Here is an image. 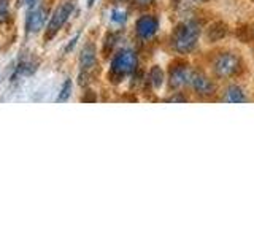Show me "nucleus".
I'll use <instances>...</instances> for the list:
<instances>
[{
    "label": "nucleus",
    "mask_w": 254,
    "mask_h": 238,
    "mask_svg": "<svg viewBox=\"0 0 254 238\" xmlns=\"http://www.w3.org/2000/svg\"><path fill=\"white\" fill-rule=\"evenodd\" d=\"M71 11H73V3H71V2H64L62 5H59L58 8H56V11L51 16V19L48 21V29H46V37L48 38L54 37L62 29V26L70 18Z\"/></svg>",
    "instance_id": "5"
},
{
    "label": "nucleus",
    "mask_w": 254,
    "mask_h": 238,
    "mask_svg": "<svg viewBox=\"0 0 254 238\" xmlns=\"http://www.w3.org/2000/svg\"><path fill=\"white\" fill-rule=\"evenodd\" d=\"M48 21H50V13H48L46 8H35L29 13L27 18V32H32V34H37V32L42 30Z\"/></svg>",
    "instance_id": "8"
},
{
    "label": "nucleus",
    "mask_w": 254,
    "mask_h": 238,
    "mask_svg": "<svg viewBox=\"0 0 254 238\" xmlns=\"http://www.w3.org/2000/svg\"><path fill=\"white\" fill-rule=\"evenodd\" d=\"M189 86L192 87V91L198 97H211V95L216 94V84L203 71H192Z\"/></svg>",
    "instance_id": "6"
},
{
    "label": "nucleus",
    "mask_w": 254,
    "mask_h": 238,
    "mask_svg": "<svg viewBox=\"0 0 254 238\" xmlns=\"http://www.w3.org/2000/svg\"><path fill=\"white\" fill-rule=\"evenodd\" d=\"M159 29V19L153 14H145L141 18L137 19L135 24V32L141 40H149L156 35V32Z\"/></svg>",
    "instance_id": "7"
},
{
    "label": "nucleus",
    "mask_w": 254,
    "mask_h": 238,
    "mask_svg": "<svg viewBox=\"0 0 254 238\" xmlns=\"http://www.w3.org/2000/svg\"><path fill=\"white\" fill-rule=\"evenodd\" d=\"M35 2H37V0H24V3L29 5V6H32V5H34Z\"/></svg>",
    "instance_id": "20"
},
{
    "label": "nucleus",
    "mask_w": 254,
    "mask_h": 238,
    "mask_svg": "<svg viewBox=\"0 0 254 238\" xmlns=\"http://www.w3.org/2000/svg\"><path fill=\"white\" fill-rule=\"evenodd\" d=\"M221 100L229 102V103H243L246 102V94L238 84H230L226 87L224 92H222Z\"/></svg>",
    "instance_id": "11"
},
{
    "label": "nucleus",
    "mask_w": 254,
    "mask_h": 238,
    "mask_svg": "<svg viewBox=\"0 0 254 238\" xmlns=\"http://www.w3.org/2000/svg\"><path fill=\"white\" fill-rule=\"evenodd\" d=\"M200 34H202L200 22H197L194 19H185L172 32V37H170L172 48L178 54L192 53L197 46L198 38H200Z\"/></svg>",
    "instance_id": "1"
},
{
    "label": "nucleus",
    "mask_w": 254,
    "mask_h": 238,
    "mask_svg": "<svg viewBox=\"0 0 254 238\" xmlns=\"http://www.w3.org/2000/svg\"><path fill=\"white\" fill-rule=\"evenodd\" d=\"M229 34V26L222 21H214L213 24H210V27L206 29V40L210 43H216L219 40H222Z\"/></svg>",
    "instance_id": "9"
},
{
    "label": "nucleus",
    "mask_w": 254,
    "mask_h": 238,
    "mask_svg": "<svg viewBox=\"0 0 254 238\" xmlns=\"http://www.w3.org/2000/svg\"><path fill=\"white\" fill-rule=\"evenodd\" d=\"M135 2H137L138 5H146V3L151 2V0H135Z\"/></svg>",
    "instance_id": "19"
},
{
    "label": "nucleus",
    "mask_w": 254,
    "mask_h": 238,
    "mask_svg": "<svg viewBox=\"0 0 254 238\" xmlns=\"http://www.w3.org/2000/svg\"><path fill=\"white\" fill-rule=\"evenodd\" d=\"M138 65V58L135 51L132 50H121L119 51L113 60H111V70H110V76L116 78L115 81H119L121 78L133 73L137 70Z\"/></svg>",
    "instance_id": "3"
},
{
    "label": "nucleus",
    "mask_w": 254,
    "mask_h": 238,
    "mask_svg": "<svg viewBox=\"0 0 254 238\" xmlns=\"http://www.w3.org/2000/svg\"><path fill=\"white\" fill-rule=\"evenodd\" d=\"M237 37L242 40L243 43H248L250 42V38H251V32L248 27H240V29H237Z\"/></svg>",
    "instance_id": "17"
},
{
    "label": "nucleus",
    "mask_w": 254,
    "mask_h": 238,
    "mask_svg": "<svg viewBox=\"0 0 254 238\" xmlns=\"http://www.w3.org/2000/svg\"><path fill=\"white\" fill-rule=\"evenodd\" d=\"M95 2V0H89V6H92V3Z\"/></svg>",
    "instance_id": "22"
},
{
    "label": "nucleus",
    "mask_w": 254,
    "mask_h": 238,
    "mask_svg": "<svg viewBox=\"0 0 254 238\" xmlns=\"http://www.w3.org/2000/svg\"><path fill=\"white\" fill-rule=\"evenodd\" d=\"M192 2H197V3H206V2H210V0H192Z\"/></svg>",
    "instance_id": "21"
},
{
    "label": "nucleus",
    "mask_w": 254,
    "mask_h": 238,
    "mask_svg": "<svg viewBox=\"0 0 254 238\" xmlns=\"http://www.w3.org/2000/svg\"><path fill=\"white\" fill-rule=\"evenodd\" d=\"M95 62H97V56H95L94 45H86L81 50V54H79V65H81L83 73L92 70L95 67Z\"/></svg>",
    "instance_id": "10"
},
{
    "label": "nucleus",
    "mask_w": 254,
    "mask_h": 238,
    "mask_svg": "<svg viewBox=\"0 0 254 238\" xmlns=\"http://www.w3.org/2000/svg\"><path fill=\"white\" fill-rule=\"evenodd\" d=\"M181 92H175V95H172L170 99H167L169 102H186L188 100V97L186 95H180Z\"/></svg>",
    "instance_id": "18"
},
{
    "label": "nucleus",
    "mask_w": 254,
    "mask_h": 238,
    "mask_svg": "<svg viewBox=\"0 0 254 238\" xmlns=\"http://www.w3.org/2000/svg\"><path fill=\"white\" fill-rule=\"evenodd\" d=\"M111 21L116 24H124L127 21V13L119 10V8H115V10L111 11Z\"/></svg>",
    "instance_id": "15"
},
{
    "label": "nucleus",
    "mask_w": 254,
    "mask_h": 238,
    "mask_svg": "<svg viewBox=\"0 0 254 238\" xmlns=\"http://www.w3.org/2000/svg\"><path fill=\"white\" fill-rule=\"evenodd\" d=\"M190 76H192V70L186 62L177 60L170 65L169 70V83L173 89H185L190 84Z\"/></svg>",
    "instance_id": "4"
},
{
    "label": "nucleus",
    "mask_w": 254,
    "mask_h": 238,
    "mask_svg": "<svg viewBox=\"0 0 254 238\" xmlns=\"http://www.w3.org/2000/svg\"><path fill=\"white\" fill-rule=\"evenodd\" d=\"M35 70H37V63L29 59L21 60L18 68H16V71H18V73H22V75H30V73H34Z\"/></svg>",
    "instance_id": "13"
},
{
    "label": "nucleus",
    "mask_w": 254,
    "mask_h": 238,
    "mask_svg": "<svg viewBox=\"0 0 254 238\" xmlns=\"http://www.w3.org/2000/svg\"><path fill=\"white\" fill-rule=\"evenodd\" d=\"M70 94H71V81H70V79H67V81L64 83L62 89H61V94H59V97H58V102H67L68 97H70Z\"/></svg>",
    "instance_id": "14"
},
{
    "label": "nucleus",
    "mask_w": 254,
    "mask_h": 238,
    "mask_svg": "<svg viewBox=\"0 0 254 238\" xmlns=\"http://www.w3.org/2000/svg\"><path fill=\"white\" fill-rule=\"evenodd\" d=\"M213 71L221 79L235 78L243 71V60L237 53L224 51L213 60Z\"/></svg>",
    "instance_id": "2"
},
{
    "label": "nucleus",
    "mask_w": 254,
    "mask_h": 238,
    "mask_svg": "<svg viewBox=\"0 0 254 238\" xmlns=\"http://www.w3.org/2000/svg\"><path fill=\"white\" fill-rule=\"evenodd\" d=\"M10 16V5L8 0H0V22H5Z\"/></svg>",
    "instance_id": "16"
},
{
    "label": "nucleus",
    "mask_w": 254,
    "mask_h": 238,
    "mask_svg": "<svg viewBox=\"0 0 254 238\" xmlns=\"http://www.w3.org/2000/svg\"><path fill=\"white\" fill-rule=\"evenodd\" d=\"M149 83L153 84V87H156V89L164 84V71L159 65L151 67V70H149Z\"/></svg>",
    "instance_id": "12"
}]
</instances>
